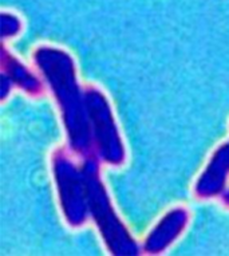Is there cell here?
I'll return each instance as SVG.
<instances>
[{"label": "cell", "instance_id": "obj_1", "mask_svg": "<svg viewBox=\"0 0 229 256\" xmlns=\"http://www.w3.org/2000/svg\"><path fill=\"white\" fill-rule=\"evenodd\" d=\"M34 59L56 97L70 146L88 154L92 148V125L84 96L76 84L74 60L66 51L52 47H39Z\"/></svg>", "mask_w": 229, "mask_h": 256}, {"label": "cell", "instance_id": "obj_2", "mask_svg": "<svg viewBox=\"0 0 229 256\" xmlns=\"http://www.w3.org/2000/svg\"><path fill=\"white\" fill-rule=\"evenodd\" d=\"M82 173L86 182L88 208L100 228L108 251L114 255H136L138 252L137 244L110 204L106 188L100 178L98 164L94 160H88Z\"/></svg>", "mask_w": 229, "mask_h": 256}, {"label": "cell", "instance_id": "obj_3", "mask_svg": "<svg viewBox=\"0 0 229 256\" xmlns=\"http://www.w3.org/2000/svg\"><path fill=\"white\" fill-rule=\"evenodd\" d=\"M84 102L98 153L108 164H122L125 148L106 97L98 88H90L84 92Z\"/></svg>", "mask_w": 229, "mask_h": 256}, {"label": "cell", "instance_id": "obj_4", "mask_svg": "<svg viewBox=\"0 0 229 256\" xmlns=\"http://www.w3.org/2000/svg\"><path fill=\"white\" fill-rule=\"evenodd\" d=\"M52 172L63 214L70 226L78 227L86 220L88 210L84 173L75 168L62 150L52 157Z\"/></svg>", "mask_w": 229, "mask_h": 256}, {"label": "cell", "instance_id": "obj_5", "mask_svg": "<svg viewBox=\"0 0 229 256\" xmlns=\"http://www.w3.org/2000/svg\"><path fill=\"white\" fill-rule=\"evenodd\" d=\"M229 173V142L221 145L209 161L208 166L196 184V194L200 198H212L224 189Z\"/></svg>", "mask_w": 229, "mask_h": 256}, {"label": "cell", "instance_id": "obj_6", "mask_svg": "<svg viewBox=\"0 0 229 256\" xmlns=\"http://www.w3.org/2000/svg\"><path fill=\"white\" fill-rule=\"evenodd\" d=\"M189 214L184 208H176L164 216L161 222L150 232L145 243V250L149 254H158L169 247L180 236L186 226Z\"/></svg>", "mask_w": 229, "mask_h": 256}, {"label": "cell", "instance_id": "obj_7", "mask_svg": "<svg viewBox=\"0 0 229 256\" xmlns=\"http://www.w3.org/2000/svg\"><path fill=\"white\" fill-rule=\"evenodd\" d=\"M2 64L6 72L8 74L10 80L15 82L18 86H20L22 88H24L26 92L36 94L42 90L40 82L38 80V78H35V76L28 72V68H24V64L18 62L12 55L7 54L6 50L2 52Z\"/></svg>", "mask_w": 229, "mask_h": 256}, {"label": "cell", "instance_id": "obj_8", "mask_svg": "<svg viewBox=\"0 0 229 256\" xmlns=\"http://www.w3.org/2000/svg\"><path fill=\"white\" fill-rule=\"evenodd\" d=\"M20 20L12 14H2V35L14 36L20 31Z\"/></svg>", "mask_w": 229, "mask_h": 256}, {"label": "cell", "instance_id": "obj_9", "mask_svg": "<svg viewBox=\"0 0 229 256\" xmlns=\"http://www.w3.org/2000/svg\"><path fill=\"white\" fill-rule=\"evenodd\" d=\"M224 202L229 206V192H226V194H224Z\"/></svg>", "mask_w": 229, "mask_h": 256}]
</instances>
